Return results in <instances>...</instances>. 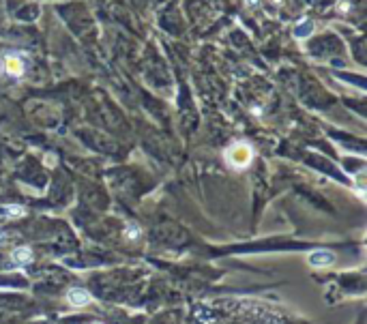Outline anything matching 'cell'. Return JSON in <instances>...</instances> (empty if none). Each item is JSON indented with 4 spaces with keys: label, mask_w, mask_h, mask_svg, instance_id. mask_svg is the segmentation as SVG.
I'll use <instances>...</instances> for the list:
<instances>
[{
    "label": "cell",
    "mask_w": 367,
    "mask_h": 324,
    "mask_svg": "<svg viewBox=\"0 0 367 324\" xmlns=\"http://www.w3.org/2000/svg\"><path fill=\"white\" fill-rule=\"evenodd\" d=\"M125 234H127V238H138L140 227L138 225H129V230H125Z\"/></svg>",
    "instance_id": "8"
},
{
    "label": "cell",
    "mask_w": 367,
    "mask_h": 324,
    "mask_svg": "<svg viewBox=\"0 0 367 324\" xmlns=\"http://www.w3.org/2000/svg\"><path fill=\"white\" fill-rule=\"evenodd\" d=\"M307 262L311 264V266H316V269L328 266V264L335 262V254H333V251H328V249H316V251H311V254L307 256Z\"/></svg>",
    "instance_id": "3"
},
{
    "label": "cell",
    "mask_w": 367,
    "mask_h": 324,
    "mask_svg": "<svg viewBox=\"0 0 367 324\" xmlns=\"http://www.w3.org/2000/svg\"><path fill=\"white\" fill-rule=\"evenodd\" d=\"M193 324H288V320L255 298H222L198 305Z\"/></svg>",
    "instance_id": "1"
},
{
    "label": "cell",
    "mask_w": 367,
    "mask_h": 324,
    "mask_svg": "<svg viewBox=\"0 0 367 324\" xmlns=\"http://www.w3.org/2000/svg\"><path fill=\"white\" fill-rule=\"evenodd\" d=\"M311 32H314V22L311 20H303L299 26L295 28V37L297 39H307Z\"/></svg>",
    "instance_id": "7"
},
{
    "label": "cell",
    "mask_w": 367,
    "mask_h": 324,
    "mask_svg": "<svg viewBox=\"0 0 367 324\" xmlns=\"http://www.w3.org/2000/svg\"><path fill=\"white\" fill-rule=\"evenodd\" d=\"M3 213L9 215V217H20L24 211H22V208H3Z\"/></svg>",
    "instance_id": "9"
},
{
    "label": "cell",
    "mask_w": 367,
    "mask_h": 324,
    "mask_svg": "<svg viewBox=\"0 0 367 324\" xmlns=\"http://www.w3.org/2000/svg\"><path fill=\"white\" fill-rule=\"evenodd\" d=\"M3 69L7 71L9 75H22L24 73V61L20 56H5L3 58Z\"/></svg>",
    "instance_id": "4"
},
{
    "label": "cell",
    "mask_w": 367,
    "mask_h": 324,
    "mask_svg": "<svg viewBox=\"0 0 367 324\" xmlns=\"http://www.w3.org/2000/svg\"><path fill=\"white\" fill-rule=\"evenodd\" d=\"M11 258H13V262L20 264V266H26V264L32 262V249L30 247H17Z\"/></svg>",
    "instance_id": "6"
},
{
    "label": "cell",
    "mask_w": 367,
    "mask_h": 324,
    "mask_svg": "<svg viewBox=\"0 0 367 324\" xmlns=\"http://www.w3.org/2000/svg\"><path fill=\"white\" fill-rule=\"evenodd\" d=\"M67 298L73 307H84V305L90 303V294L86 290H82V288H71V290L67 292Z\"/></svg>",
    "instance_id": "5"
},
{
    "label": "cell",
    "mask_w": 367,
    "mask_h": 324,
    "mask_svg": "<svg viewBox=\"0 0 367 324\" xmlns=\"http://www.w3.org/2000/svg\"><path fill=\"white\" fill-rule=\"evenodd\" d=\"M251 157H253V150H251L249 144H245V142H236L234 146H230L226 150V161L234 167V170L247 167L251 163Z\"/></svg>",
    "instance_id": "2"
}]
</instances>
